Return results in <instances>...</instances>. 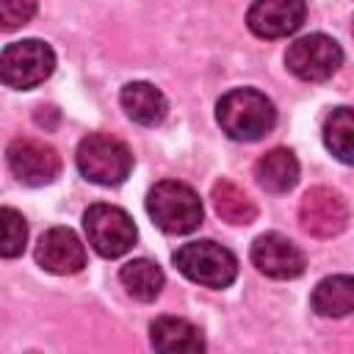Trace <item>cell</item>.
I'll list each match as a JSON object with an SVG mask.
<instances>
[{
  "label": "cell",
  "mask_w": 354,
  "mask_h": 354,
  "mask_svg": "<svg viewBox=\"0 0 354 354\" xmlns=\"http://www.w3.org/2000/svg\"><path fill=\"white\" fill-rule=\"evenodd\" d=\"M221 130L235 141H257L277 124L274 102L257 88H232L216 105Z\"/></svg>",
  "instance_id": "6da1fadb"
},
{
  "label": "cell",
  "mask_w": 354,
  "mask_h": 354,
  "mask_svg": "<svg viewBox=\"0 0 354 354\" xmlns=\"http://www.w3.org/2000/svg\"><path fill=\"white\" fill-rule=\"evenodd\" d=\"M147 213L163 232H171V235L194 232L205 216L199 194L191 185L177 183V180H163L149 188Z\"/></svg>",
  "instance_id": "7a4b0ae2"
},
{
  "label": "cell",
  "mask_w": 354,
  "mask_h": 354,
  "mask_svg": "<svg viewBox=\"0 0 354 354\" xmlns=\"http://www.w3.org/2000/svg\"><path fill=\"white\" fill-rule=\"evenodd\" d=\"M174 266L191 282L205 288H227L238 277L235 254L216 241H191L174 252Z\"/></svg>",
  "instance_id": "3957f363"
},
{
  "label": "cell",
  "mask_w": 354,
  "mask_h": 354,
  "mask_svg": "<svg viewBox=\"0 0 354 354\" xmlns=\"http://www.w3.org/2000/svg\"><path fill=\"white\" fill-rule=\"evenodd\" d=\"M77 169L86 180L97 185H119L133 169V155L127 144L105 133H91L77 144Z\"/></svg>",
  "instance_id": "277c9868"
},
{
  "label": "cell",
  "mask_w": 354,
  "mask_h": 354,
  "mask_svg": "<svg viewBox=\"0 0 354 354\" xmlns=\"http://www.w3.org/2000/svg\"><path fill=\"white\" fill-rule=\"evenodd\" d=\"M55 69V53L39 39H22L6 44L0 55V77L8 88H33L44 83Z\"/></svg>",
  "instance_id": "5b68a950"
},
{
  "label": "cell",
  "mask_w": 354,
  "mask_h": 354,
  "mask_svg": "<svg viewBox=\"0 0 354 354\" xmlns=\"http://www.w3.org/2000/svg\"><path fill=\"white\" fill-rule=\"evenodd\" d=\"M83 227L88 243L102 257H122L136 243V224L116 205H102V202L91 205L83 213Z\"/></svg>",
  "instance_id": "8992f818"
},
{
  "label": "cell",
  "mask_w": 354,
  "mask_h": 354,
  "mask_svg": "<svg viewBox=\"0 0 354 354\" xmlns=\"http://www.w3.org/2000/svg\"><path fill=\"white\" fill-rule=\"evenodd\" d=\"M285 64L299 80L321 83L337 72V66L343 64V50L335 39L324 33H310V36L296 39L288 47Z\"/></svg>",
  "instance_id": "52a82bcc"
},
{
  "label": "cell",
  "mask_w": 354,
  "mask_h": 354,
  "mask_svg": "<svg viewBox=\"0 0 354 354\" xmlns=\"http://www.w3.org/2000/svg\"><path fill=\"white\" fill-rule=\"evenodd\" d=\"M6 160H8V169L14 171V177L25 185H47L61 171L58 152L50 144L30 138V136L14 138L6 149Z\"/></svg>",
  "instance_id": "ba28073f"
},
{
  "label": "cell",
  "mask_w": 354,
  "mask_h": 354,
  "mask_svg": "<svg viewBox=\"0 0 354 354\" xmlns=\"http://www.w3.org/2000/svg\"><path fill=\"white\" fill-rule=\"evenodd\" d=\"M299 221L301 230L315 238H335L348 224V205L337 191L315 185L299 202Z\"/></svg>",
  "instance_id": "9c48e42d"
},
{
  "label": "cell",
  "mask_w": 354,
  "mask_h": 354,
  "mask_svg": "<svg viewBox=\"0 0 354 354\" xmlns=\"http://www.w3.org/2000/svg\"><path fill=\"white\" fill-rule=\"evenodd\" d=\"M252 263L260 274L274 279H293L304 271L301 249L279 232H263L252 243Z\"/></svg>",
  "instance_id": "30bf717a"
},
{
  "label": "cell",
  "mask_w": 354,
  "mask_h": 354,
  "mask_svg": "<svg viewBox=\"0 0 354 354\" xmlns=\"http://www.w3.org/2000/svg\"><path fill=\"white\" fill-rule=\"evenodd\" d=\"M36 260L50 274H77L86 266V249L69 227H53L36 243Z\"/></svg>",
  "instance_id": "8fae6325"
},
{
  "label": "cell",
  "mask_w": 354,
  "mask_h": 354,
  "mask_svg": "<svg viewBox=\"0 0 354 354\" xmlns=\"http://www.w3.org/2000/svg\"><path fill=\"white\" fill-rule=\"evenodd\" d=\"M304 14H307V6L301 0H260L249 8L246 22L254 36L279 39L299 30V25L304 22Z\"/></svg>",
  "instance_id": "7c38bea8"
},
{
  "label": "cell",
  "mask_w": 354,
  "mask_h": 354,
  "mask_svg": "<svg viewBox=\"0 0 354 354\" xmlns=\"http://www.w3.org/2000/svg\"><path fill=\"white\" fill-rule=\"evenodd\" d=\"M155 354H205L202 332L177 315H160L149 326Z\"/></svg>",
  "instance_id": "4fadbf2b"
},
{
  "label": "cell",
  "mask_w": 354,
  "mask_h": 354,
  "mask_svg": "<svg viewBox=\"0 0 354 354\" xmlns=\"http://www.w3.org/2000/svg\"><path fill=\"white\" fill-rule=\"evenodd\" d=\"M254 177H257V185L266 188L268 194H285L299 180V160L290 149L277 147L254 163Z\"/></svg>",
  "instance_id": "5bb4252c"
},
{
  "label": "cell",
  "mask_w": 354,
  "mask_h": 354,
  "mask_svg": "<svg viewBox=\"0 0 354 354\" xmlns=\"http://www.w3.org/2000/svg\"><path fill=\"white\" fill-rule=\"evenodd\" d=\"M122 108L127 111V116L138 124H160L166 119V97L152 86V83H144V80H136V83H127L122 88Z\"/></svg>",
  "instance_id": "9a60e30c"
},
{
  "label": "cell",
  "mask_w": 354,
  "mask_h": 354,
  "mask_svg": "<svg viewBox=\"0 0 354 354\" xmlns=\"http://www.w3.org/2000/svg\"><path fill=\"white\" fill-rule=\"evenodd\" d=\"M313 310L324 318H343L354 313V277L335 274L315 285L313 290Z\"/></svg>",
  "instance_id": "2e32d148"
},
{
  "label": "cell",
  "mask_w": 354,
  "mask_h": 354,
  "mask_svg": "<svg viewBox=\"0 0 354 354\" xmlns=\"http://www.w3.org/2000/svg\"><path fill=\"white\" fill-rule=\"evenodd\" d=\"M119 279H122L124 290L138 301H155L163 290V271L158 268V263H152L147 257L124 263L119 271Z\"/></svg>",
  "instance_id": "e0dca14e"
},
{
  "label": "cell",
  "mask_w": 354,
  "mask_h": 354,
  "mask_svg": "<svg viewBox=\"0 0 354 354\" xmlns=\"http://www.w3.org/2000/svg\"><path fill=\"white\" fill-rule=\"evenodd\" d=\"M210 199H213L216 213H218L227 224H252L254 216H257L254 202L243 194V188H238V185L230 183V180H218V183L213 185Z\"/></svg>",
  "instance_id": "ac0fdd59"
},
{
  "label": "cell",
  "mask_w": 354,
  "mask_h": 354,
  "mask_svg": "<svg viewBox=\"0 0 354 354\" xmlns=\"http://www.w3.org/2000/svg\"><path fill=\"white\" fill-rule=\"evenodd\" d=\"M324 144L340 163L354 166V108H335L326 116Z\"/></svg>",
  "instance_id": "d6986e66"
},
{
  "label": "cell",
  "mask_w": 354,
  "mask_h": 354,
  "mask_svg": "<svg viewBox=\"0 0 354 354\" xmlns=\"http://www.w3.org/2000/svg\"><path fill=\"white\" fill-rule=\"evenodd\" d=\"M0 224H3L0 254H3V257H17V254H22L25 241H28V224H25V218H22L14 207H3V210H0Z\"/></svg>",
  "instance_id": "ffe728a7"
},
{
  "label": "cell",
  "mask_w": 354,
  "mask_h": 354,
  "mask_svg": "<svg viewBox=\"0 0 354 354\" xmlns=\"http://www.w3.org/2000/svg\"><path fill=\"white\" fill-rule=\"evenodd\" d=\"M33 14H36V3H30V0H3L0 3V25H3V30H14V28L25 25Z\"/></svg>",
  "instance_id": "44dd1931"
},
{
  "label": "cell",
  "mask_w": 354,
  "mask_h": 354,
  "mask_svg": "<svg viewBox=\"0 0 354 354\" xmlns=\"http://www.w3.org/2000/svg\"><path fill=\"white\" fill-rule=\"evenodd\" d=\"M351 30H354V22H351Z\"/></svg>",
  "instance_id": "7402d4cb"
}]
</instances>
